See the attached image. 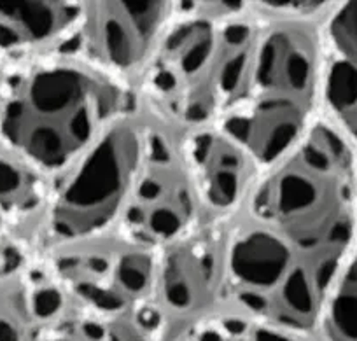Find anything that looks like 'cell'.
Segmentation results:
<instances>
[{
	"mask_svg": "<svg viewBox=\"0 0 357 341\" xmlns=\"http://www.w3.org/2000/svg\"><path fill=\"white\" fill-rule=\"evenodd\" d=\"M228 220H207L158 250V308L181 327L205 317L225 299ZM177 331V329H175Z\"/></svg>",
	"mask_w": 357,
	"mask_h": 341,
	"instance_id": "9",
	"label": "cell"
},
{
	"mask_svg": "<svg viewBox=\"0 0 357 341\" xmlns=\"http://www.w3.org/2000/svg\"><path fill=\"white\" fill-rule=\"evenodd\" d=\"M356 161L335 126L307 135L261 174L228 220L225 298L272 326L312 336L356 235Z\"/></svg>",
	"mask_w": 357,
	"mask_h": 341,
	"instance_id": "1",
	"label": "cell"
},
{
	"mask_svg": "<svg viewBox=\"0 0 357 341\" xmlns=\"http://www.w3.org/2000/svg\"><path fill=\"white\" fill-rule=\"evenodd\" d=\"M172 2H91L72 44V54L135 86L177 15Z\"/></svg>",
	"mask_w": 357,
	"mask_h": 341,
	"instance_id": "8",
	"label": "cell"
},
{
	"mask_svg": "<svg viewBox=\"0 0 357 341\" xmlns=\"http://www.w3.org/2000/svg\"><path fill=\"white\" fill-rule=\"evenodd\" d=\"M226 6L177 11L137 82L140 102L177 135L215 125L245 70L259 18Z\"/></svg>",
	"mask_w": 357,
	"mask_h": 341,
	"instance_id": "4",
	"label": "cell"
},
{
	"mask_svg": "<svg viewBox=\"0 0 357 341\" xmlns=\"http://www.w3.org/2000/svg\"><path fill=\"white\" fill-rule=\"evenodd\" d=\"M178 144L202 213L208 220L231 219L247 202L263 168L214 125L183 133Z\"/></svg>",
	"mask_w": 357,
	"mask_h": 341,
	"instance_id": "10",
	"label": "cell"
},
{
	"mask_svg": "<svg viewBox=\"0 0 357 341\" xmlns=\"http://www.w3.org/2000/svg\"><path fill=\"white\" fill-rule=\"evenodd\" d=\"M200 213L178 135L154 123L116 232L147 249L161 250L200 224Z\"/></svg>",
	"mask_w": 357,
	"mask_h": 341,
	"instance_id": "7",
	"label": "cell"
},
{
	"mask_svg": "<svg viewBox=\"0 0 357 341\" xmlns=\"http://www.w3.org/2000/svg\"><path fill=\"white\" fill-rule=\"evenodd\" d=\"M321 36V98L343 137L357 142V2L342 4Z\"/></svg>",
	"mask_w": 357,
	"mask_h": 341,
	"instance_id": "11",
	"label": "cell"
},
{
	"mask_svg": "<svg viewBox=\"0 0 357 341\" xmlns=\"http://www.w3.org/2000/svg\"><path fill=\"white\" fill-rule=\"evenodd\" d=\"M270 13L261 20L235 95L214 126L270 168L314 126L321 98V36L307 22L321 4Z\"/></svg>",
	"mask_w": 357,
	"mask_h": 341,
	"instance_id": "3",
	"label": "cell"
},
{
	"mask_svg": "<svg viewBox=\"0 0 357 341\" xmlns=\"http://www.w3.org/2000/svg\"><path fill=\"white\" fill-rule=\"evenodd\" d=\"M140 103L135 86L81 56L37 54L4 84L0 130L22 163L54 181Z\"/></svg>",
	"mask_w": 357,
	"mask_h": 341,
	"instance_id": "2",
	"label": "cell"
},
{
	"mask_svg": "<svg viewBox=\"0 0 357 341\" xmlns=\"http://www.w3.org/2000/svg\"><path fill=\"white\" fill-rule=\"evenodd\" d=\"M151 123H116L74 167L51 182L44 233L53 247L114 232L144 156Z\"/></svg>",
	"mask_w": 357,
	"mask_h": 341,
	"instance_id": "5",
	"label": "cell"
},
{
	"mask_svg": "<svg viewBox=\"0 0 357 341\" xmlns=\"http://www.w3.org/2000/svg\"><path fill=\"white\" fill-rule=\"evenodd\" d=\"M356 213H357V174H356Z\"/></svg>",
	"mask_w": 357,
	"mask_h": 341,
	"instance_id": "14",
	"label": "cell"
},
{
	"mask_svg": "<svg viewBox=\"0 0 357 341\" xmlns=\"http://www.w3.org/2000/svg\"><path fill=\"white\" fill-rule=\"evenodd\" d=\"M315 333L324 341H357V250L333 282Z\"/></svg>",
	"mask_w": 357,
	"mask_h": 341,
	"instance_id": "13",
	"label": "cell"
},
{
	"mask_svg": "<svg viewBox=\"0 0 357 341\" xmlns=\"http://www.w3.org/2000/svg\"><path fill=\"white\" fill-rule=\"evenodd\" d=\"M51 249L47 275L81 308L104 319H121L156 303L158 250L116 229Z\"/></svg>",
	"mask_w": 357,
	"mask_h": 341,
	"instance_id": "6",
	"label": "cell"
},
{
	"mask_svg": "<svg viewBox=\"0 0 357 341\" xmlns=\"http://www.w3.org/2000/svg\"><path fill=\"white\" fill-rule=\"evenodd\" d=\"M167 341H314L242 312L212 313L178 327Z\"/></svg>",
	"mask_w": 357,
	"mask_h": 341,
	"instance_id": "12",
	"label": "cell"
}]
</instances>
